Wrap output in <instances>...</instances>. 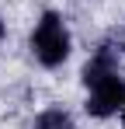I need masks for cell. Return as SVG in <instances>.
Masks as SVG:
<instances>
[{
    "label": "cell",
    "instance_id": "obj_2",
    "mask_svg": "<svg viewBox=\"0 0 125 129\" xmlns=\"http://www.w3.org/2000/svg\"><path fill=\"white\" fill-rule=\"evenodd\" d=\"M87 87H90V94H87V112L90 115L104 119V115H111L115 108L122 105L125 87L118 80V73H108V77H101V80H94V84H87Z\"/></svg>",
    "mask_w": 125,
    "mask_h": 129
},
{
    "label": "cell",
    "instance_id": "obj_5",
    "mask_svg": "<svg viewBox=\"0 0 125 129\" xmlns=\"http://www.w3.org/2000/svg\"><path fill=\"white\" fill-rule=\"evenodd\" d=\"M122 108H125V94H122Z\"/></svg>",
    "mask_w": 125,
    "mask_h": 129
},
{
    "label": "cell",
    "instance_id": "obj_6",
    "mask_svg": "<svg viewBox=\"0 0 125 129\" xmlns=\"http://www.w3.org/2000/svg\"><path fill=\"white\" fill-rule=\"evenodd\" d=\"M66 129H73V126H66Z\"/></svg>",
    "mask_w": 125,
    "mask_h": 129
},
{
    "label": "cell",
    "instance_id": "obj_1",
    "mask_svg": "<svg viewBox=\"0 0 125 129\" xmlns=\"http://www.w3.org/2000/svg\"><path fill=\"white\" fill-rule=\"evenodd\" d=\"M31 45H35V56L38 63L45 66H59L66 56H70V35H66V24H62L59 14H42L38 28L31 35Z\"/></svg>",
    "mask_w": 125,
    "mask_h": 129
},
{
    "label": "cell",
    "instance_id": "obj_4",
    "mask_svg": "<svg viewBox=\"0 0 125 129\" xmlns=\"http://www.w3.org/2000/svg\"><path fill=\"white\" fill-rule=\"evenodd\" d=\"M4 31H7V28H4V21H0V39H4Z\"/></svg>",
    "mask_w": 125,
    "mask_h": 129
},
{
    "label": "cell",
    "instance_id": "obj_3",
    "mask_svg": "<svg viewBox=\"0 0 125 129\" xmlns=\"http://www.w3.org/2000/svg\"><path fill=\"white\" fill-rule=\"evenodd\" d=\"M66 126H70V115L62 108H49L35 119V129H66Z\"/></svg>",
    "mask_w": 125,
    "mask_h": 129
}]
</instances>
